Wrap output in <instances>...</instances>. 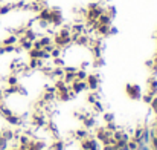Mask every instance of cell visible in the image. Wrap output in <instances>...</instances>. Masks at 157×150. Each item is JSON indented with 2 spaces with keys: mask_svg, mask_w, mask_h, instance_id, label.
Returning a JSON list of instances; mask_svg holds the SVG:
<instances>
[{
  "mask_svg": "<svg viewBox=\"0 0 157 150\" xmlns=\"http://www.w3.org/2000/svg\"><path fill=\"white\" fill-rule=\"evenodd\" d=\"M21 37H25V39H26V40H29V42H34V40H37V39H38V34H37L32 28H26Z\"/></svg>",
  "mask_w": 157,
  "mask_h": 150,
  "instance_id": "12",
  "label": "cell"
},
{
  "mask_svg": "<svg viewBox=\"0 0 157 150\" xmlns=\"http://www.w3.org/2000/svg\"><path fill=\"white\" fill-rule=\"evenodd\" d=\"M125 94L130 100H134V101H139L142 98V87L139 84H133V83H128L125 86Z\"/></svg>",
  "mask_w": 157,
  "mask_h": 150,
  "instance_id": "1",
  "label": "cell"
},
{
  "mask_svg": "<svg viewBox=\"0 0 157 150\" xmlns=\"http://www.w3.org/2000/svg\"><path fill=\"white\" fill-rule=\"evenodd\" d=\"M76 80V77H75V72H64V77H63V81L66 83V84H72L73 81Z\"/></svg>",
  "mask_w": 157,
  "mask_h": 150,
  "instance_id": "14",
  "label": "cell"
},
{
  "mask_svg": "<svg viewBox=\"0 0 157 150\" xmlns=\"http://www.w3.org/2000/svg\"><path fill=\"white\" fill-rule=\"evenodd\" d=\"M49 25H51L52 28H59L61 25H64V17H63L61 9H58V8H51Z\"/></svg>",
  "mask_w": 157,
  "mask_h": 150,
  "instance_id": "2",
  "label": "cell"
},
{
  "mask_svg": "<svg viewBox=\"0 0 157 150\" xmlns=\"http://www.w3.org/2000/svg\"><path fill=\"white\" fill-rule=\"evenodd\" d=\"M145 66H147V67H148V69H151V67H153V66H154V61H153V58H151V60H148V61H147V63H145Z\"/></svg>",
  "mask_w": 157,
  "mask_h": 150,
  "instance_id": "24",
  "label": "cell"
},
{
  "mask_svg": "<svg viewBox=\"0 0 157 150\" xmlns=\"http://www.w3.org/2000/svg\"><path fill=\"white\" fill-rule=\"evenodd\" d=\"M66 147H67V143L66 141L55 138V140L51 141V144L48 146V150H66Z\"/></svg>",
  "mask_w": 157,
  "mask_h": 150,
  "instance_id": "7",
  "label": "cell"
},
{
  "mask_svg": "<svg viewBox=\"0 0 157 150\" xmlns=\"http://www.w3.org/2000/svg\"><path fill=\"white\" fill-rule=\"evenodd\" d=\"M147 86H148V91H147V92H150V94H153V95H157V77L156 75H153V77L148 78Z\"/></svg>",
  "mask_w": 157,
  "mask_h": 150,
  "instance_id": "10",
  "label": "cell"
},
{
  "mask_svg": "<svg viewBox=\"0 0 157 150\" xmlns=\"http://www.w3.org/2000/svg\"><path fill=\"white\" fill-rule=\"evenodd\" d=\"M86 25H84V22L82 20H76L73 25H70V31H72V34H86Z\"/></svg>",
  "mask_w": 157,
  "mask_h": 150,
  "instance_id": "6",
  "label": "cell"
},
{
  "mask_svg": "<svg viewBox=\"0 0 157 150\" xmlns=\"http://www.w3.org/2000/svg\"><path fill=\"white\" fill-rule=\"evenodd\" d=\"M89 135H90V130H87V129H84V127H79V129H76V130H73V132H72V136H73L76 141L86 140Z\"/></svg>",
  "mask_w": 157,
  "mask_h": 150,
  "instance_id": "8",
  "label": "cell"
},
{
  "mask_svg": "<svg viewBox=\"0 0 157 150\" xmlns=\"http://www.w3.org/2000/svg\"><path fill=\"white\" fill-rule=\"evenodd\" d=\"M116 34H117V28L111 25V26H110V35H116Z\"/></svg>",
  "mask_w": 157,
  "mask_h": 150,
  "instance_id": "23",
  "label": "cell"
},
{
  "mask_svg": "<svg viewBox=\"0 0 157 150\" xmlns=\"http://www.w3.org/2000/svg\"><path fill=\"white\" fill-rule=\"evenodd\" d=\"M105 14H108L111 18H114V17H116V8H114V6H111V5L105 6Z\"/></svg>",
  "mask_w": 157,
  "mask_h": 150,
  "instance_id": "19",
  "label": "cell"
},
{
  "mask_svg": "<svg viewBox=\"0 0 157 150\" xmlns=\"http://www.w3.org/2000/svg\"><path fill=\"white\" fill-rule=\"evenodd\" d=\"M156 40H157V34H156Z\"/></svg>",
  "mask_w": 157,
  "mask_h": 150,
  "instance_id": "26",
  "label": "cell"
},
{
  "mask_svg": "<svg viewBox=\"0 0 157 150\" xmlns=\"http://www.w3.org/2000/svg\"><path fill=\"white\" fill-rule=\"evenodd\" d=\"M49 55H51V58H58V57H63V49L55 46V48L51 51V54H49Z\"/></svg>",
  "mask_w": 157,
  "mask_h": 150,
  "instance_id": "17",
  "label": "cell"
},
{
  "mask_svg": "<svg viewBox=\"0 0 157 150\" xmlns=\"http://www.w3.org/2000/svg\"><path fill=\"white\" fill-rule=\"evenodd\" d=\"M86 83H87V89H89L90 92L98 91V89H99V83H101L99 75H98L96 72L89 74V75H87V78H86Z\"/></svg>",
  "mask_w": 157,
  "mask_h": 150,
  "instance_id": "3",
  "label": "cell"
},
{
  "mask_svg": "<svg viewBox=\"0 0 157 150\" xmlns=\"http://www.w3.org/2000/svg\"><path fill=\"white\" fill-rule=\"evenodd\" d=\"M104 127L107 129V130H108V132H110V133H113V132H116V130L119 129V127L116 126V123H114V121H111V123H107Z\"/></svg>",
  "mask_w": 157,
  "mask_h": 150,
  "instance_id": "20",
  "label": "cell"
},
{
  "mask_svg": "<svg viewBox=\"0 0 157 150\" xmlns=\"http://www.w3.org/2000/svg\"><path fill=\"white\" fill-rule=\"evenodd\" d=\"M101 150H114L113 146H101Z\"/></svg>",
  "mask_w": 157,
  "mask_h": 150,
  "instance_id": "25",
  "label": "cell"
},
{
  "mask_svg": "<svg viewBox=\"0 0 157 150\" xmlns=\"http://www.w3.org/2000/svg\"><path fill=\"white\" fill-rule=\"evenodd\" d=\"M17 43H18V37H17V35H14V34L6 35V37L0 42V45H2V46H17Z\"/></svg>",
  "mask_w": 157,
  "mask_h": 150,
  "instance_id": "9",
  "label": "cell"
},
{
  "mask_svg": "<svg viewBox=\"0 0 157 150\" xmlns=\"http://www.w3.org/2000/svg\"><path fill=\"white\" fill-rule=\"evenodd\" d=\"M150 107H151V110H153L154 113H157V95H154L153 101L150 103Z\"/></svg>",
  "mask_w": 157,
  "mask_h": 150,
  "instance_id": "22",
  "label": "cell"
},
{
  "mask_svg": "<svg viewBox=\"0 0 157 150\" xmlns=\"http://www.w3.org/2000/svg\"><path fill=\"white\" fill-rule=\"evenodd\" d=\"M81 123H82V127L87 129V130H92V129H95V127L98 126V123H96V115L92 113V112H90Z\"/></svg>",
  "mask_w": 157,
  "mask_h": 150,
  "instance_id": "4",
  "label": "cell"
},
{
  "mask_svg": "<svg viewBox=\"0 0 157 150\" xmlns=\"http://www.w3.org/2000/svg\"><path fill=\"white\" fill-rule=\"evenodd\" d=\"M70 91L75 94V95H78V94H82V92H86V91H89L87 89V83L86 81H79V80H75L72 84H70Z\"/></svg>",
  "mask_w": 157,
  "mask_h": 150,
  "instance_id": "5",
  "label": "cell"
},
{
  "mask_svg": "<svg viewBox=\"0 0 157 150\" xmlns=\"http://www.w3.org/2000/svg\"><path fill=\"white\" fill-rule=\"evenodd\" d=\"M153 98H154V95H153V94H150V92H145V94H142V98H140V100L144 101L145 104H150V103L153 101Z\"/></svg>",
  "mask_w": 157,
  "mask_h": 150,
  "instance_id": "18",
  "label": "cell"
},
{
  "mask_svg": "<svg viewBox=\"0 0 157 150\" xmlns=\"http://www.w3.org/2000/svg\"><path fill=\"white\" fill-rule=\"evenodd\" d=\"M101 115H102V121H104L105 124H107V123L114 121V113H111V112H105V110H104Z\"/></svg>",
  "mask_w": 157,
  "mask_h": 150,
  "instance_id": "16",
  "label": "cell"
},
{
  "mask_svg": "<svg viewBox=\"0 0 157 150\" xmlns=\"http://www.w3.org/2000/svg\"><path fill=\"white\" fill-rule=\"evenodd\" d=\"M20 83V77L17 75V74H9V75H6V78H5V84L6 86H15V84H18Z\"/></svg>",
  "mask_w": 157,
  "mask_h": 150,
  "instance_id": "11",
  "label": "cell"
},
{
  "mask_svg": "<svg viewBox=\"0 0 157 150\" xmlns=\"http://www.w3.org/2000/svg\"><path fill=\"white\" fill-rule=\"evenodd\" d=\"M87 75H89V72L84 71V69H76V72H75V77H76V80H79V81H86Z\"/></svg>",
  "mask_w": 157,
  "mask_h": 150,
  "instance_id": "15",
  "label": "cell"
},
{
  "mask_svg": "<svg viewBox=\"0 0 157 150\" xmlns=\"http://www.w3.org/2000/svg\"><path fill=\"white\" fill-rule=\"evenodd\" d=\"M127 146H128V149L130 150H137V147H139V144H137L133 138H130V141L127 143Z\"/></svg>",
  "mask_w": 157,
  "mask_h": 150,
  "instance_id": "21",
  "label": "cell"
},
{
  "mask_svg": "<svg viewBox=\"0 0 157 150\" xmlns=\"http://www.w3.org/2000/svg\"><path fill=\"white\" fill-rule=\"evenodd\" d=\"M98 23L99 25H108V26H111V23H113V18L108 15V14H101L99 17H98Z\"/></svg>",
  "mask_w": 157,
  "mask_h": 150,
  "instance_id": "13",
  "label": "cell"
}]
</instances>
